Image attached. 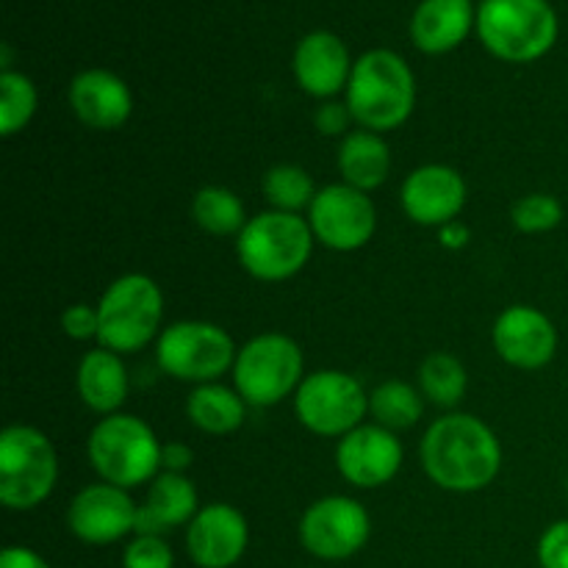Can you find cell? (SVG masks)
Returning a JSON list of instances; mask_svg holds the SVG:
<instances>
[{
    "mask_svg": "<svg viewBox=\"0 0 568 568\" xmlns=\"http://www.w3.org/2000/svg\"><path fill=\"white\" fill-rule=\"evenodd\" d=\"M422 466L444 491H483L499 475L503 447L486 422L471 414H449L427 427Z\"/></svg>",
    "mask_w": 568,
    "mask_h": 568,
    "instance_id": "6da1fadb",
    "label": "cell"
},
{
    "mask_svg": "<svg viewBox=\"0 0 568 568\" xmlns=\"http://www.w3.org/2000/svg\"><path fill=\"white\" fill-rule=\"evenodd\" d=\"M416 105V81L408 61L386 48L369 50L353 64L347 109L364 131H394Z\"/></svg>",
    "mask_w": 568,
    "mask_h": 568,
    "instance_id": "7a4b0ae2",
    "label": "cell"
},
{
    "mask_svg": "<svg viewBox=\"0 0 568 568\" xmlns=\"http://www.w3.org/2000/svg\"><path fill=\"white\" fill-rule=\"evenodd\" d=\"M477 33L497 59L530 64L558 42V14L549 0H483Z\"/></svg>",
    "mask_w": 568,
    "mask_h": 568,
    "instance_id": "3957f363",
    "label": "cell"
},
{
    "mask_svg": "<svg viewBox=\"0 0 568 568\" xmlns=\"http://www.w3.org/2000/svg\"><path fill=\"white\" fill-rule=\"evenodd\" d=\"M236 253L250 275L266 283H281L308 264L314 253V231L300 214L264 211L239 233Z\"/></svg>",
    "mask_w": 568,
    "mask_h": 568,
    "instance_id": "277c9868",
    "label": "cell"
},
{
    "mask_svg": "<svg viewBox=\"0 0 568 568\" xmlns=\"http://www.w3.org/2000/svg\"><path fill=\"white\" fill-rule=\"evenodd\" d=\"M161 447L148 422L139 416L111 414L98 422L89 436V460L103 483L120 488H136L153 483L161 469Z\"/></svg>",
    "mask_w": 568,
    "mask_h": 568,
    "instance_id": "5b68a950",
    "label": "cell"
},
{
    "mask_svg": "<svg viewBox=\"0 0 568 568\" xmlns=\"http://www.w3.org/2000/svg\"><path fill=\"white\" fill-rule=\"evenodd\" d=\"M164 314V297L153 277L122 275L98 303L100 347L116 355L139 353L155 338Z\"/></svg>",
    "mask_w": 568,
    "mask_h": 568,
    "instance_id": "8992f818",
    "label": "cell"
},
{
    "mask_svg": "<svg viewBox=\"0 0 568 568\" xmlns=\"http://www.w3.org/2000/svg\"><path fill=\"white\" fill-rule=\"evenodd\" d=\"M59 460L50 438L28 425L0 433V503L11 510H31L50 497Z\"/></svg>",
    "mask_w": 568,
    "mask_h": 568,
    "instance_id": "52a82bcc",
    "label": "cell"
},
{
    "mask_svg": "<svg viewBox=\"0 0 568 568\" xmlns=\"http://www.w3.org/2000/svg\"><path fill=\"white\" fill-rule=\"evenodd\" d=\"M303 381V349L283 333L250 338L233 364L236 392L255 408L283 403Z\"/></svg>",
    "mask_w": 568,
    "mask_h": 568,
    "instance_id": "ba28073f",
    "label": "cell"
},
{
    "mask_svg": "<svg viewBox=\"0 0 568 568\" xmlns=\"http://www.w3.org/2000/svg\"><path fill=\"white\" fill-rule=\"evenodd\" d=\"M236 344L211 322H175L155 342V361L175 381L216 383L236 364Z\"/></svg>",
    "mask_w": 568,
    "mask_h": 568,
    "instance_id": "9c48e42d",
    "label": "cell"
},
{
    "mask_svg": "<svg viewBox=\"0 0 568 568\" xmlns=\"http://www.w3.org/2000/svg\"><path fill=\"white\" fill-rule=\"evenodd\" d=\"M294 410L316 436L344 438L369 414V394L347 372L320 369L300 383Z\"/></svg>",
    "mask_w": 568,
    "mask_h": 568,
    "instance_id": "30bf717a",
    "label": "cell"
},
{
    "mask_svg": "<svg viewBox=\"0 0 568 568\" xmlns=\"http://www.w3.org/2000/svg\"><path fill=\"white\" fill-rule=\"evenodd\" d=\"M308 225L316 242L338 253H353L375 236L377 209L366 192L336 183L316 192L308 209Z\"/></svg>",
    "mask_w": 568,
    "mask_h": 568,
    "instance_id": "8fae6325",
    "label": "cell"
},
{
    "mask_svg": "<svg viewBox=\"0 0 568 568\" xmlns=\"http://www.w3.org/2000/svg\"><path fill=\"white\" fill-rule=\"evenodd\" d=\"M369 514L353 497H325L300 519V541L314 558L347 560L366 547Z\"/></svg>",
    "mask_w": 568,
    "mask_h": 568,
    "instance_id": "7c38bea8",
    "label": "cell"
},
{
    "mask_svg": "<svg viewBox=\"0 0 568 568\" xmlns=\"http://www.w3.org/2000/svg\"><path fill=\"white\" fill-rule=\"evenodd\" d=\"M136 514L139 508L128 497L125 488L98 483L75 494L67 510V525L72 536L81 538L83 544L105 547L125 538L128 532H136Z\"/></svg>",
    "mask_w": 568,
    "mask_h": 568,
    "instance_id": "4fadbf2b",
    "label": "cell"
},
{
    "mask_svg": "<svg viewBox=\"0 0 568 568\" xmlns=\"http://www.w3.org/2000/svg\"><path fill=\"white\" fill-rule=\"evenodd\" d=\"M336 466L358 488L386 486L403 466V444L381 425H361L338 442Z\"/></svg>",
    "mask_w": 568,
    "mask_h": 568,
    "instance_id": "5bb4252c",
    "label": "cell"
},
{
    "mask_svg": "<svg viewBox=\"0 0 568 568\" xmlns=\"http://www.w3.org/2000/svg\"><path fill=\"white\" fill-rule=\"evenodd\" d=\"M494 347L516 369H544L558 353V331L538 308L510 305L494 322Z\"/></svg>",
    "mask_w": 568,
    "mask_h": 568,
    "instance_id": "9a60e30c",
    "label": "cell"
},
{
    "mask_svg": "<svg viewBox=\"0 0 568 568\" xmlns=\"http://www.w3.org/2000/svg\"><path fill=\"white\" fill-rule=\"evenodd\" d=\"M403 209L416 225L444 227L466 205V181L447 164H427L410 172L403 183Z\"/></svg>",
    "mask_w": 568,
    "mask_h": 568,
    "instance_id": "2e32d148",
    "label": "cell"
},
{
    "mask_svg": "<svg viewBox=\"0 0 568 568\" xmlns=\"http://www.w3.org/2000/svg\"><path fill=\"white\" fill-rule=\"evenodd\" d=\"M247 519L233 505L214 503L197 510L186 532L189 558L200 568H231L247 549Z\"/></svg>",
    "mask_w": 568,
    "mask_h": 568,
    "instance_id": "e0dca14e",
    "label": "cell"
},
{
    "mask_svg": "<svg viewBox=\"0 0 568 568\" xmlns=\"http://www.w3.org/2000/svg\"><path fill=\"white\" fill-rule=\"evenodd\" d=\"M70 105L87 128L116 131L131 120L133 94L111 70H83L70 83Z\"/></svg>",
    "mask_w": 568,
    "mask_h": 568,
    "instance_id": "ac0fdd59",
    "label": "cell"
},
{
    "mask_svg": "<svg viewBox=\"0 0 568 568\" xmlns=\"http://www.w3.org/2000/svg\"><path fill=\"white\" fill-rule=\"evenodd\" d=\"M294 75L311 98H333L347 89L349 75H353L347 44L331 31L308 33L300 39L294 50Z\"/></svg>",
    "mask_w": 568,
    "mask_h": 568,
    "instance_id": "d6986e66",
    "label": "cell"
},
{
    "mask_svg": "<svg viewBox=\"0 0 568 568\" xmlns=\"http://www.w3.org/2000/svg\"><path fill=\"white\" fill-rule=\"evenodd\" d=\"M197 488L186 475L164 471L150 486L148 499L139 505L136 536H164L197 516Z\"/></svg>",
    "mask_w": 568,
    "mask_h": 568,
    "instance_id": "ffe728a7",
    "label": "cell"
},
{
    "mask_svg": "<svg viewBox=\"0 0 568 568\" xmlns=\"http://www.w3.org/2000/svg\"><path fill=\"white\" fill-rule=\"evenodd\" d=\"M477 26L471 0H422L410 20V39L422 53L442 55L458 48Z\"/></svg>",
    "mask_w": 568,
    "mask_h": 568,
    "instance_id": "44dd1931",
    "label": "cell"
},
{
    "mask_svg": "<svg viewBox=\"0 0 568 568\" xmlns=\"http://www.w3.org/2000/svg\"><path fill=\"white\" fill-rule=\"evenodd\" d=\"M128 386L131 383H128L125 364L111 349H92L78 364V394H81L83 405L92 408L94 414H116L125 403Z\"/></svg>",
    "mask_w": 568,
    "mask_h": 568,
    "instance_id": "7402d4cb",
    "label": "cell"
},
{
    "mask_svg": "<svg viewBox=\"0 0 568 568\" xmlns=\"http://www.w3.org/2000/svg\"><path fill=\"white\" fill-rule=\"evenodd\" d=\"M338 170L347 186L372 192L383 186L392 170V153L383 142L381 133L375 131H353L344 136L338 148Z\"/></svg>",
    "mask_w": 568,
    "mask_h": 568,
    "instance_id": "603a6c76",
    "label": "cell"
},
{
    "mask_svg": "<svg viewBox=\"0 0 568 568\" xmlns=\"http://www.w3.org/2000/svg\"><path fill=\"white\" fill-rule=\"evenodd\" d=\"M186 414L194 427L211 436H227L244 425L247 403L236 388L220 386V383H203L189 394Z\"/></svg>",
    "mask_w": 568,
    "mask_h": 568,
    "instance_id": "cb8c5ba5",
    "label": "cell"
},
{
    "mask_svg": "<svg viewBox=\"0 0 568 568\" xmlns=\"http://www.w3.org/2000/svg\"><path fill=\"white\" fill-rule=\"evenodd\" d=\"M422 410H425L422 394L410 383L386 381L369 394L372 419L392 433L410 430L422 419Z\"/></svg>",
    "mask_w": 568,
    "mask_h": 568,
    "instance_id": "d4e9b609",
    "label": "cell"
},
{
    "mask_svg": "<svg viewBox=\"0 0 568 568\" xmlns=\"http://www.w3.org/2000/svg\"><path fill=\"white\" fill-rule=\"evenodd\" d=\"M192 216L203 231L214 233V236H233V233L239 236L250 222L242 200L225 186L200 189L192 200Z\"/></svg>",
    "mask_w": 568,
    "mask_h": 568,
    "instance_id": "484cf974",
    "label": "cell"
},
{
    "mask_svg": "<svg viewBox=\"0 0 568 568\" xmlns=\"http://www.w3.org/2000/svg\"><path fill=\"white\" fill-rule=\"evenodd\" d=\"M466 366L449 353H433L419 366L422 394L438 408H455L466 394Z\"/></svg>",
    "mask_w": 568,
    "mask_h": 568,
    "instance_id": "4316f807",
    "label": "cell"
},
{
    "mask_svg": "<svg viewBox=\"0 0 568 568\" xmlns=\"http://www.w3.org/2000/svg\"><path fill=\"white\" fill-rule=\"evenodd\" d=\"M264 194L275 211L297 214V211L311 209V203L316 197V189L303 166L277 164L264 175Z\"/></svg>",
    "mask_w": 568,
    "mask_h": 568,
    "instance_id": "83f0119b",
    "label": "cell"
},
{
    "mask_svg": "<svg viewBox=\"0 0 568 568\" xmlns=\"http://www.w3.org/2000/svg\"><path fill=\"white\" fill-rule=\"evenodd\" d=\"M37 114V87L22 72H0V133L14 136Z\"/></svg>",
    "mask_w": 568,
    "mask_h": 568,
    "instance_id": "f1b7e54d",
    "label": "cell"
},
{
    "mask_svg": "<svg viewBox=\"0 0 568 568\" xmlns=\"http://www.w3.org/2000/svg\"><path fill=\"white\" fill-rule=\"evenodd\" d=\"M510 220L521 233H547L564 222V205L552 194H527L514 203Z\"/></svg>",
    "mask_w": 568,
    "mask_h": 568,
    "instance_id": "f546056e",
    "label": "cell"
},
{
    "mask_svg": "<svg viewBox=\"0 0 568 568\" xmlns=\"http://www.w3.org/2000/svg\"><path fill=\"white\" fill-rule=\"evenodd\" d=\"M175 555L161 536H136L125 547L122 568H172Z\"/></svg>",
    "mask_w": 568,
    "mask_h": 568,
    "instance_id": "4dcf8cb0",
    "label": "cell"
},
{
    "mask_svg": "<svg viewBox=\"0 0 568 568\" xmlns=\"http://www.w3.org/2000/svg\"><path fill=\"white\" fill-rule=\"evenodd\" d=\"M538 564L541 568H568V519L547 527L538 541Z\"/></svg>",
    "mask_w": 568,
    "mask_h": 568,
    "instance_id": "1f68e13d",
    "label": "cell"
},
{
    "mask_svg": "<svg viewBox=\"0 0 568 568\" xmlns=\"http://www.w3.org/2000/svg\"><path fill=\"white\" fill-rule=\"evenodd\" d=\"M61 331L67 333L75 342H89V338H98L100 333V316L98 308H89V305L78 303L61 314Z\"/></svg>",
    "mask_w": 568,
    "mask_h": 568,
    "instance_id": "d6a6232c",
    "label": "cell"
},
{
    "mask_svg": "<svg viewBox=\"0 0 568 568\" xmlns=\"http://www.w3.org/2000/svg\"><path fill=\"white\" fill-rule=\"evenodd\" d=\"M314 122L322 136H338V133L347 131V125L353 122V114H349L347 103H325L316 111Z\"/></svg>",
    "mask_w": 568,
    "mask_h": 568,
    "instance_id": "836d02e7",
    "label": "cell"
},
{
    "mask_svg": "<svg viewBox=\"0 0 568 568\" xmlns=\"http://www.w3.org/2000/svg\"><path fill=\"white\" fill-rule=\"evenodd\" d=\"M192 464H194V453L186 447V444H164V447H161V469L183 475Z\"/></svg>",
    "mask_w": 568,
    "mask_h": 568,
    "instance_id": "e575fe53",
    "label": "cell"
},
{
    "mask_svg": "<svg viewBox=\"0 0 568 568\" xmlns=\"http://www.w3.org/2000/svg\"><path fill=\"white\" fill-rule=\"evenodd\" d=\"M0 568H53L28 547H6L0 555Z\"/></svg>",
    "mask_w": 568,
    "mask_h": 568,
    "instance_id": "d590c367",
    "label": "cell"
},
{
    "mask_svg": "<svg viewBox=\"0 0 568 568\" xmlns=\"http://www.w3.org/2000/svg\"><path fill=\"white\" fill-rule=\"evenodd\" d=\"M469 227H464L460 222H449V225L442 227V244L449 250H460L469 244Z\"/></svg>",
    "mask_w": 568,
    "mask_h": 568,
    "instance_id": "8d00e7d4",
    "label": "cell"
}]
</instances>
